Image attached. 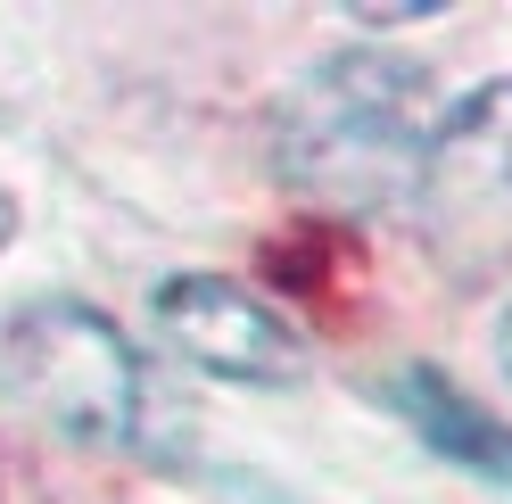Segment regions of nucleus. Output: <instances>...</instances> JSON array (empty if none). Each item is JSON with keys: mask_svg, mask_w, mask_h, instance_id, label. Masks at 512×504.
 I'll list each match as a JSON object with an SVG mask.
<instances>
[{"mask_svg": "<svg viewBox=\"0 0 512 504\" xmlns=\"http://www.w3.org/2000/svg\"><path fill=\"white\" fill-rule=\"evenodd\" d=\"M438 124V75L405 50H331L273 108V174L323 215H380L413 191Z\"/></svg>", "mask_w": 512, "mask_h": 504, "instance_id": "1", "label": "nucleus"}, {"mask_svg": "<svg viewBox=\"0 0 512 504\" xmlns=\"http://www.w3.org/2000/svg\"><path fill=\"white\" fill-rule=\"evenodd\" d=\"M0 397L83 447H133L149 422V364L100 306L25 298L0 314Z\"/></svg>", "mask_w": 512, "mask_h": 504, "instance_id": "2", "label": "nucleus"}, {"mask_svg": "<svg viewBox=\"0 0 512 504\" xmlns=\"http://www.w3.org/2000/svg\"><path fill=\"white\" fill-rule=\"evenodd\" d=\"M405 199L422 215L430 257H446L463 281L512 257V83H479L430 124Z\"/></svg>", "mask_w": 512, "mask_h": 504, "instance_id": "3", "label": "nucleus"}, {"mask_svg": "<svg viewBox=\"0 0 512 504\" xmlns=\"http://www.w3.org/2000/svg\"><path fill=\"white\" fill-rule=\"evenodd\" d=\"M157 331L174 339L182 364L215 372V381H240V389H290L306 372V348L281 314L240 290L232 273H174L157 281Z\"/></svg>", "mask_w": 512, "mask_h": 504, "instance_id": "4", "label": "nucleus"}, {"mask_svg": "<svg viewBox=\"0 0 512 504\" xmlns=\"http://www.w3.org/2000/svg\"><path fill=\"white\" fill-rule=\"evenodd\" d=\"M380 405H389V414L422 438L438 463H463L471 480L512 488V430H504L496 414H479V405L446 381L438 364H397L389 381H380Z\"/></svg>", "mask_w": 512, "mask_h": 504, "instance_id": "5", "label": "nucleus"}, {"mask_svg": "<svg viewBox=\"0 0 512 504\" xmlns=\"http://www.w3.org/2000/svg\"><path fill=\"white\" fill-rule=\"evenodd\" d=\"M496 356H504V372H512V306H504V323H496Z\"/></svg>", "mask_w": 512, "mask_h": 504, "instance_id": "6", "label": "nucleus"}, {"mask_svg": "<svg viewBox=\"0 0 512 504\" xmlns=\"http://www.w3.org/2000/svg\"><path fill=\"white\" fill-rule=\"evenodd\" d=\"M9 232H17V199L0 191V248H9Z\"/></svg>", "mask_w": 512, "mask_h": 504, "instance_id": "7", "label": "nucleus"}]
</instances>
